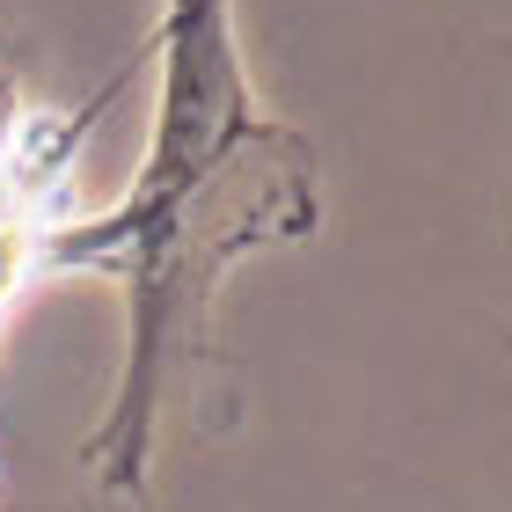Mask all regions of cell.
Here are the masks:
<instances>
[{
  "instance_id": "cell-1",
  "label": "cell",
  "mask_w": 512,
  "mask_h": 512,
  "mask_svg": "<svg viewBox=\"0 0 512 512\" xmlns=\"http://www.w3.org/2000/svg\"><path fill=\"white\" fill-rule=\"evenodd\" d=\"M315 227V161L293 125L249 103L227 0H169L161 22V118L118 213L52 242V264L118 271L132 293V359L118 410L88 439L103 483L139 491L169 366L205 352V308L242 249Z\"/></svg>"
}]
</instances>
